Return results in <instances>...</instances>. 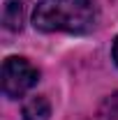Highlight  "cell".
Wrapping results in <instances>:
<instances>
[{"label": "cell", "mask_w": 118, "mask_h": 120, "mask_svg": "<svg viewBox=\"0 0 118 120\" xmlns=\"http://www.w3.org/2000/svg\"><path fill=\"white\" fill-rule=\"evenodd\" d=\"M26 21V0H7L2 7V26L7 30H21Z\"/></svg>", "instance_id": "cell-3"}, {"label": "cell", "mask_w": 118, "mask_h": 120, "mask_svg": "<svg viewBox=\"0 0 118 120\" xmlns=\"http://www.w3.org/2000/svg\"><path fill=\"white\" fill-rule=\"evenodd\" d=\"M39 72L26 58H7L2 65V92L7 97H21L37 83Z\"/></svg>", "instance_id": "cell-2"}, {"label": "cell", "mask_w": 118, "mask_h": 120, "mask_svg": "<svg viewBox=\"0 0 118 120\" xmlns=\"http://www.w3.org/2000/svg\"><path fill=\"white\" fill-rule=\"evenodd\" d=\"M97 9L90 0H39L32 23L42 32H88Z\"/></svg>", "instance_id": "cell-1"}, {"label": "cell", "mask_w": 118, "mask_h": 120, "mask_svg": "<svg viewBox=\"0 0 118 120\" xmlns=\"http://www.w3.org/2000/svg\"><path fill=\"white\" fill-rule=\"evenodd\" d=\"M100 116L102 120H118V92L104 97L102 106H100Z\"/></svg>", "instance_id": "cell-5"}, {"label": "cell", "mask_w": 118, "mask_h": 120, "mask_svg": "<svg viewBox=\"0 0 118 120\" xmlns=\"http://www.w3.org/2000/svg\"><path fill=\"white\" fill-rule=\"evenodd\" d=\"M51 116V104L46 97H32L23 104V120H49Z\"/></svg>", "instance_id": "cell-4"}, {"label": "cell", "mask_w": 118, "mask_h": 120, "mask_svg": "<svg viewBox=\"0 0 118 120\" xmlns=\"http://www.w3.org/2000/svg\"><path fill=\"white\" fill-rule=\"evenodd\" d=\"M114 60H116V65H118V37H116V42H114Z\"/></svg>", "instance_id": "cell-6"}]
</instances>
